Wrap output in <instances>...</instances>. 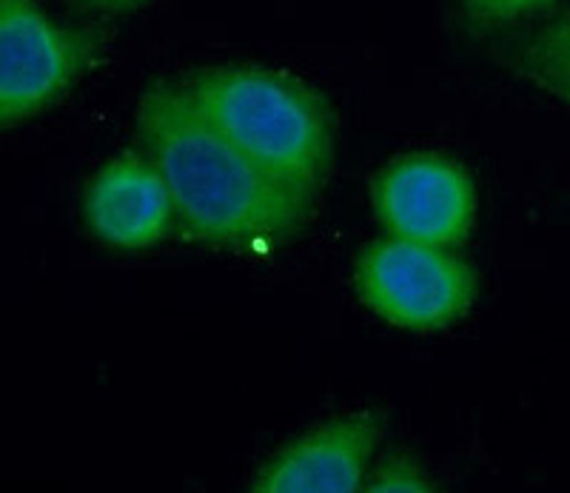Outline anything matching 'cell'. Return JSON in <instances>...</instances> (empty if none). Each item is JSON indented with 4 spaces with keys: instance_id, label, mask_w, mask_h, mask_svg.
<instances>
[{
    "instance_id": "obj_10",
    "label": "cell",
    "mask_w": 570,
    "mask_h": 493,
    "mask_svg": "<svg viewBox=\"0 0 570 493\" xmlns=\"http://www.w3.org/2000/svg\"><path fill=\"white\" fill-rule=\"evenodd\" d=\"M460 3L473 27L499 29L544 12L553 0H460Z\"/></svg>"
},
{
    "instance_id": "obj_2",
    "label": "cell",
    "mask_w": 570,
    "mask_h": 493,
    "mask_svg": "<svg viewBox=\"0 0 570 493\" xmlns=\"http://www.w3.org/2000/svg\"><path fill=\"white\" fill-rule=\"evenodd\" d=\"M183 89L214 129L268 175L317 197L334 157L328 106L317 91L263 66H214Z\"/></svg>"
},
{
    "instance_id": "obj_11",
    "label": "cell",
    "mask_w": 570,
    "mask_h": 493,
    "mask_svg": "<svg viewBox=\"0 0 570 493\" xmlns=\"http://www.w3.org/2000/svg\"><path fill=\"white\" fill-rule=\"evenodd\" d=\"M80 7L95 9V12H124V9L137 7L142 0H78Z\"/></svg>"
},
{
    "instance_id": "obj_9",
    "label": "cell",
    "mask_w": 570,
    "mask_h": 493,
    "mask_svg": "<svg viewBox=\"0 0 570 493\" xmlns=\"http://www.w3.org/2000/svg\"><path fill=\"white\" fill-rule=\"evenodd\" d=\"M365 491L376 493H428L434 491V480L425 467L411 456H385L368 474Z\"/></svg>"
},
{
    "instance_id": "obj_6",
    "label": "cell",
    "mask_w": 570,
    "mask_h": 493,
    "mask_svg": "<svg viewBox=\"0 0 570 493\" xmlns=\"http://www.w3.org/2000/svg\"><path fill=\"white\" fill-rule=\"evenodd\" d=\"M383 425L374 414H351L305 431L266 462L254 480L259 493H354L368 482Z\"/></svg>"
},
{
    "instance_id": "obj_5",
    "label": "cell",
    "mask_w": 570,
    "mask_h": 493,
    "mask_svg": "<svg viewBox=\"0 0 570 493\" xmlns=\"http://www.w3.org/2000/svg\"><path fill=\"white\" fill-rule=\"evenodd\" d=\"M374 208L391 237L451 248L471 231L476 191L460 162L440 155H409L380 175Z\"/></svg>"
},
{
    "instance_id": "obj_4",
    "label": "cell",
    "mask_w": 570,
    "mask_h": 493,
    "mask_svg": "<svg viewBox=\"0 0 570 493\" xmlns=\"http://www.w3.org/2000/svg\"><path fill=\"white\" fill-rule=\"evenodd\" d=\"M91 43L52 20L35 0H0V124L18 126L89 69Z\"/></svg>"
},
{
    "instance_id": "obj_7",
    "label": "cell",
    "mask_w": 570,
    "mask_h": 493,
    "mask_svg": "<svg viewBox=\"0 0 570 493\" xmlns=\"http://www.w3.org/2000/svg\"><path fill=\"white\" fill-rule=\"evenodd\" d=\"M83 208L91 234L124 252L157 246L177 217L157 162L135 155L106 162L86 189Z\"/></svg>"
},
{
    "instance_id": "obj_8",
    "label": "cell",
    "mask_w": 570,
    "mask_h": 493,
    "mask_svg": "<svg viewBox=\"0 0 570 493\" xmlns=\"http://www.w3.org/2000/svg\"><path fill=\"white\" fill-rule=\"evenodd\" d=\"M519 72L570 109V0L517 52Z\"/></svg>"
},
{
    "instance_id": "obj_1",
    "label": "cell",
    "mask_w": 570,
    "mask_h": 493,
    "mask_svg": "<svg viewBox=\"0 0 570 493\" xmlns=\"http://www.w3.org/2000/svg\"><path fill=\"white\" fill-rule=\"evenodd\" d=\"M140 135L169 183L177 223L195 240L237 254L279 248L303 231L314 197L268 175L214 129L183 86L140 103Z\"/></svg>"
},
{
    "instance_id": "obj_3",
    "label": "cell",
    "mask_w": 570,
    "mask_h": 493,
    "mask_svg": "<svg viewBox=\"0 0 570 493\" xmlns=\"http://www.w3.org/2000/svg\"><path fill=\"white\" fill-rule=\"evenodd\" d=\"M354 283L365 308L402 332H442L473 303V272L456 254L405 237L365 248Z\"/></svg>"
}]
</instances>
